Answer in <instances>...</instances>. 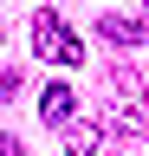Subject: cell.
<instances>
[{
  "instance_id": "cell-4",
  "label": "cell",
  "mask_w": 149,
  "mask_h": 156,
  "mask_svg": "<svg viewBox=\"0 0 149 156\" xmlns=\"http://www.w3.org/2000/svg\"><path fill=\"white\" fill-rule=\"evenodd\" d=\"M71 104H78V91H71V85H46L39 117H46V124H65V117H71Z\"/></svg>"
},
{
  "instance_id": "cell-1",
  "label": "cell",
  "mask_w": 149,
  "mask_h": 156,
  "mask_svg": "<svg viewBox=\"0 0 149 156\" xmlns=\"http://www.w3.org/2000/svg\"><path fill=\"white\" fill-rule=\"evenodd\" d=\"M32 52H39V58H52V65H84V39L71 33L52 7H39V13H32Z\"/></svg>"
},
{
  "instance_id": "cell-6",
  "label": "cell",
  "mask_w": 149,
  "mask_h": 156,
  "mask_svg": "<svg viewBox=\"0 0 149 156\" xmlns=\"http://www.w3.org/2000/svg\"><path fill=\"white\" fill-rule=\"evenodd\" d=\"M143 26H149V20H143Z\"/></svg>"
},
{
  "instance_id": "cell-3",
  "label": "cell",
  "mask_w": 149,
  "mask_h": 156,
  "mask_svg": "<svg viewBox=\"0 0 149 156\" xmlns=\"http://www.w3.org/2000/svg\"><path fill=\"white\" fill-rule=\"evenodd\" d=\"M97 33L110 39V46H136L149 26H143V20H123V13H104V20H97Z\"/></svg>"
},
{
  "instance_id": "cell-2",
  "label": "cell",
  "mask_w": 149,
  "mask_h": 156,
  "mask_svg": "<svg viewBox=\"0 0 149 156\" xmlns=\"http://www.w3.org/2000/svg\"><path fill=\"white\" fill-rule=\"evenodd\" d=\"M59 143H65V156H97V143H104V124H84V117H71Z\"/></svg>"
},
{
  "instance_id": "cell-5",
  "label": "cell",
  "mask_w": 149,
  "mask_h": 156,
  "mask_svg": "<svg viewBox=\"0 0 149 156\" xmlns=\"http://www.w3.org/2000/svg\"><path fill=\"white\" fill-rule=\"evenodd\" d=\"M0 156H26V150H20V136H0Z\"/></svg>"
}]
</instances>
